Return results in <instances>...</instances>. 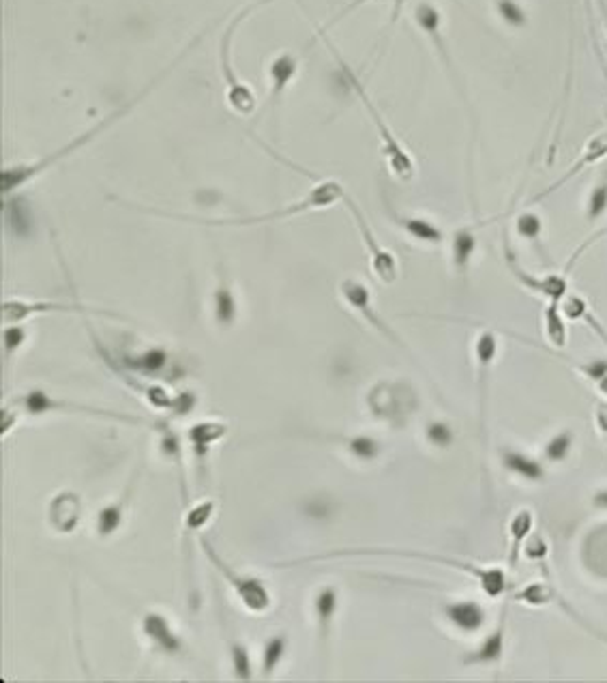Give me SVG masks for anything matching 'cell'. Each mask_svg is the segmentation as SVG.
Masks as SVG:
<instances>
[{
  "label": "cell",
  "instance_id": "1",
  "mask_svg": "<svg viewBox=\"0 0 607 683\" xmlns=\"http://www.w3.org/2000/svg\"><path fill=\"white\" fill-rule=\"evenodd\" d=\"M350 80H352L354 89H357V90H358V95H361V99L365 101V105H367L369 114H372V119L376 120L378 131H380V138H382L384 155H387L388 166H391V170L396 172V175L399 176V179H403V181L412 179V175H414V166H412V159H410V155L406 153V151L402 149V144L397 143L396 136H393L391 131H388L387 125H384V120L380 119V114L376 113V108H373V105H372V101H369V99H367V95L363 93V86L357 82V78H350Z\"/></svg>",
  "mask_w": 607,
  "mask_h": 683
},
{
  "label": "cell",
  "instance_id": "2",
  "mask_svg": "<svg viewBox=\"0 0 607 683\" xmlns=\"http://www.w3.org/2000/svg\"><path fill=\"white\" fill-rule=\"evenodd\" d=\"M507 262L511 271L515 273V277L519 280V284L528 288L530 292H537V295L548 297L549 301H563L566 297V277L565 276H545V277H534L530 273H526L522 267L518 265L513 256L507 254Z\"/></svg>",
  "mask_w": 607,
  "mask_h": 683
},
{
  "label": "cell",
  "instance_id": "3",
  "mask_svg": "<svg viewBox=\"0 0 607 683\" xmlns=\"http://www.w3.org/2000/svg\"><path fill=\"white\" fill-rule=\"evenodd\" d=\"M605 155H607V131H601V134H596L595 138H590L588 143H586V146H584V153H581L580 159L575 161V164L571 166V168L565 172V176H563V179H560V181H556L554 185H549L548 190H545L543 194H539L537 198H534L533 202H539V200H543L545 196L554 194L556 190H560V187L569 183V181L573 179L575 175H580L581 170H586V168H588V166H593V164H596V161H599V159H603Z\"/></svg>",
  "mask_w": 607,
  "mask_h": 683
},
{
  "label": "cell",
  "instance_id": "4",
  "mask_svg": "<svg viewBox=\"0 0 607 683\" xmlns=\"http://www.w3.org/2000/svg\"><path fill=\"white\" fill-rule=\"evenodd\" d=\"M350 206H352L354 215H357L358 226H361L363 239H365L367 247H369V254H372L373 271H376V276L380 277L384 284H391V282L397 277V262H396V258H393V254H388L387 250H382V247L378 245L376 239H373V235H372V232H369L365 220H363L361 213H358V209H354V205H350Z\"/></svg>",
  "mask_w": 607,
  "mask_h": 683
},
{
  "label": "cell",
  "instance_id": "5",
  "mask_svg": "<svg viewBox=\"0 0 607 683\" xmlns=\"http://www.w3.org/2000/svg\"><path fill=\"white\" fill-rule=\"evenodd\" d=\"M534 531V514L530 509H519L518 514L511 518L509 523V538H511V550H509V565L515 568L522 555L526 541L530 539Z\"/></svg>",
  "mask_w": 607,
  "mask_h": 683
},
{
  "label": "cell",
  "instance_id": "6",
  "mask_svg": "<svg viewBox=\"0 0 607 683\" xmlns=\"http://www.w3.org/2000/svg\"><path fill=\"white\" fill-rule=\"evenodd\" d=\"M500 460H503V467L518 475V477L528 479V482H543L545 479L543 464L522 452L503 449V452H500Z\"/></svg>",
  "mask_w": 607,
  "mask_h": 683
},
{
  "label": "cell",
  "instance_id": "7",
  "mask_svg": "<svg viewBox=\"0 0 607 683\" xmlns=\"http://www.w3.org/2000/svg\"><path fill=\"white\" fill-rule=\"evenodd\" d=\"M342 291H343V297H346L348 303H350V306L354 307V310L361 312L363 316H365L367 321L372 322V325L378 329V331H382V333H384V336L393 338V333L388 331L387 327H384V322L380 321V318L376 316V312H373V307H372V297H369V291H367L365 286L358 284V282H346V284H343ZM393 340H396V338H393Z\"/></svg>",
  "mask_w": 607,
  "mask_h": 683
},
{
  "label": "cell",
  "instance_id": "8",
  "mask_svg": "<svg viewBox=\"0 0 607 683\" xmlns=\"http://www.w3.org/2000/svg\"><path fill=\"white\" fill-rule=\"evenodd\" d=\"M543 327L548 342L558 351H563L566 346V325L563 318V310H560V301H549V306L543 312Z\"/></svg>",
  "mask_w": 607,
  "mask_h": 683
},
{
  "label": "cell",
  "instance_id": "9",
  "mask_svg": "<svg viewBox=\"0 0 607 683\" xmlns=\"http://www.w3.org/2000/svg\"><path fill=\"white\" fill-rule=\"evenodd\" d=\"M298 60L292 54H280L271 63V84H273V99H277L283 93L288 84L292 82V78L296 75Z\"/></svg>",
  "mask_w": 607,
  "mask_h": 683
},
{
  "label": "cell",
  "instance_id": "10",
  "mask_svg": "<svg viewBox=\"0 0 607 683\" xmlns=\"http://www.w3.org/2000/svg\"><path fill=\"white\" fill-rule=\"evenodd\" d=\"M449 619L453 621L455 625H459L462 630L466 632H474L483 625L485 621V612L479 604L474 602H464V604H453L447 609Z\"/></svg>",
  "mask_w": 607,
  "mask_h": 683
},
{
  "label": "cell",
  "instance_id": "11",
  "mask_svg": "<svg viewBox=\"0 0 607 683\" xmlns=\"http://www.w3.org/2000/svg\"><path fill=\"white\" fill-rule=\"evenodd\" d=\"M504 654V612H503V621L500 625L496 627V632L489 636L488 640L483 642V647L470 657V662H498Z\"/></svg>",
  "mask_w": 607,
  "mask_h": 683
},
{
  "label": "cell",
  "instance_id": "12",
  "mask_svg": "<svg viewBox=\"0 0 607 683\" xmlns=\"http://www.w3.org/2000/svg\"><path fill=\"white\" fill-rule=\"evenodd\" d=\"M573 441L575 437L569 430L554 434L543 449L545 460H548V462H563V460H566V455L571 454V449H573Z\"/></svg>",
  "mask_w": 607,
  "mask_h": 683
},
{
  "label": "cell",
  "instance_id": "13",
  "mask_svg": "<svg viewBox=\"0 0 607 683\" xmlns=\"http://www.w3.org/2000/svg\"><path fill=\"white\" fill-rule=\"evenodd\" d=\"M607 213V166L601 175L599 183L593 187L588 196V206H586V215H588L590 221L601 220Z\"/></svg>",
  "mask_w": 607,
  "mask_h": 683
},
{
  "label": "cell",
  "instance_id": "14",
  "mask_svg": "<svg viewBox=\"0 0 607 683\" xmlns=\"http://www.w3.org/2000/svg\"><path fill=\"white\" fill-rule=\"evenodd\" d=\"M496 9H498L500 18L509 24V27L522 28L528 22V15L515 0H496Z\"/></svg>",
  "mask_w": 607,
  "mask_h": 683
},
{
  "label": "cell",
  "instance_id": "15",
  "mask_svg": "<svg viewBox=\"0 0 607 683\" xmlns=\"http://www.w3.org/2000/svg\"><path fill=\"white\" fill-rule=\"evenodd\" d=\"M474 247H477V239L473 237V232L470 230H462L455 235V265L457 267H466L470 256H473Z\"/></svg>",
  "mask_w": 607,
  "mask_h": 683
},
{
  "label": "cell",
  "instance_id": "16",
  "mask_svg": "<svg viewBox=\"0 0 607 683\" xmlns=\"http://www.w3.org/2000/svg\"><path fill=\"white\" fill-rule=\"evenodd\" d=\"M402 226L406 228L412 237L421 241H429V243H438L442 241V232L438 230L436 226H432L429 221L423 220H402Z\"/></svg>",
  "mask_w": 607,
  "mask_h": 683
},
{
  "label": "cell",
  "instance_id": "17",
  "mask_svg": "<svg viewBox=\"0 0 607 683\" xmlns=\"http://www.w3.org/2000/svg\"><path fill=\"white\" fill-rule=\"evenodd\" d=\"M541 230H543V221L534 213H522L518 217V232L524 239H539Z\"/></svg>",
  "mask_w": 607,
  "mask_h": 683
},
{
  "label": "cell",
  "instance_id": "18",
  "mask_svg": "<svg viewBox=\"0 0 607 683\" xmlns=\"http://www.w3.org/2000/svg\"><path fill=\"white\" fill-rule=\"evenodd\" d=\"M524 555L528 556L530 561H539V563H543V559L548 556V544H545V539L541 538V535L533 533L530 535V539L526 541Z\"/></svg>",
  "mask_w": 607,
  "mask_h": 683
},
{
  "label": "cell",
  "instance_id": "19",
  "mask_svg": "<svg viewBox=\"0 0 607 683\" xmlns=\"http://www.w3.org/2000/svg\"><path fill=\"white\" fill-rule=\"evenodd\" d=\"M427 434H429V439H432V441L436 443V445H449V443H451V439H453L451 430L444 426V423H432V426H429V432Z\"/></svg>",
  "mask_w": 607,
  "mask_h": 683
},
{
  "label": "cell",
  "instance_id": "20",
  "mask_svg": "<svg viewBox=\"0 0 607 683\" xmlns=\"http://www.w3.org/2000/svg\"><path fill=\"white\" fill-rule=\"evenodd\" d=\"M352 449L358 455H363V458H373L378 454V445L372 439H354Z\"/></svg>",
  "mask_w": 607,
  "mask_h": 683
},
{
  "label": "cell",
  "instance_id": "21",
  "mask_svg": "<svg viewBox=\"0 0 607 683\" xmlns=\"http://www.w3.org/2000/svg\"><path fill=\"white\" fill-rule=\"evenodd\" d=\"M333 606H335V594H333V591H325V594L320 595V602H318V609H320V615L325 617V619L331 617Z\"/></svg>",
  "mask_w": 607,
  "mask_h": 683
},
{
  "label": "cell",
  "instance_id": "22",
  "mask_svg": "<svg viewBox=\"0 0 607 683\" xmlns=\"http://www.w3.org/2000/svg\"><path fill=\"white\" fill-rule=\"evenodd\" d=\"M595 422L599 426L601 432L607 437V402H599L595 407Z\"/></svg>",
  "mask_w": 607,
  "mask_h": 683
},
{
  "label": "cell",
  "instance_id": "23",
  "mask_svg": "<svg viewBox=\"0 0 607 683\" xmlns=\"http://www.w3.org/2000/svg\"><path fill=\"white\" fill-rule=\"evenodd\" d=\"M119 523V516H116L114 509H108V512L101 514V531H112L114 524Z\"/></svg>",
  "mask_w": 607,
  "mask_h": 683
},
{
  "label": "cell",
  "instance_id": "24",
  "mask_svg": "<svg viewBox=\"0 0 607 683\" xmlns=\"http://www.w3.org/2000/svg\"><path fill=\"white\" fill-rule=\"evenodd\" d=\"M280 654H281V642H271L269 647V660H266V669H271L273 664H275V660H280Z\"/></svg>",
  "mask_w": 607,
  "mask_h": 683
},
{
  "label": "cell",
  "instance_id": "25",
  "mask_svg": "<svg viewBox=\"0 0 607 683\" xmlns=\"http://www.w3.org/2000/svg\"><path fill=\"white\" fill-rule=\"evenodd\" d=\"M593 505L595 508H601V509H607V490H601V493H596L593 497Z\"/></svg>",
  "mask_w": 607,
  "mask_h": 683
},
{
  "label": "cell",
  "instance_id": "26",
  "mask_svg": "<svg viewBox=\"0 0 607 683\" xmlns=\"http://www.w3.org/2000/svg\"><path fill=\"white\" fill-rule=\"evenodd\" d=\"M596 389H599V392L603 393V396H607V374H605L603 378H601L599 383H596Z\"/></svg>",
  "mask_w": 607,
  "mask_h": 683
}]
</instances>
